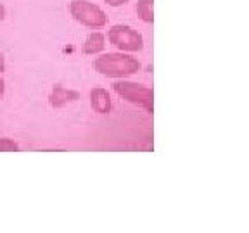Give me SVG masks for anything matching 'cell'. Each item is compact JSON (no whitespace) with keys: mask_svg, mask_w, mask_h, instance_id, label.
<instances>
[{"mask_svg":"<svg viewBox=\"0 0 249 233\" xmlns=\"http://www.w3.org/2000/svg\"><path fill=\"white\" fill-rule=\"evenodd\" d=\"M106 4L111 5V7H120V5H124L128 0H104Z\"/></svg>","mask_w":249,"mask_h":233,"instance_id":"30bf717a","label":"cell"},{"mask_svg":"<svg viewBox=\"0 0 249 233\" xmlns=\"http://www.w3.org/2000/svg\"><path fill=\"white\" fill-rule=\"evenodd\" d=\"M152 2L154 0H139L137 2V14L144 23H152L154 14H152Z\"/></svg>","mask_w":249,"mask_h":233,"instance_id":"ba28073f","label":"cell"},{"mask_svg":"<svg viewBox=\"0 0 249 233\" xmlns=\"http://www.w3.org/2000/svg\"><path fill=\"white\" fill-rule=\"evenodd\" d=\"M142 64L137 57L124 54V52H111L102 54L93 61V69L99 74L107 78H126L139 73Z\"/></svg>","mask_w":249,"mask_h":233,"instance_id":"6da1fadb","label":"cell"},{"mask_svg":"<svg viewBox=\"0 0 249 233\" xmlns=\"http://www.w3.org/2000/svg\"><path fill=\"white\" fill-rule=\"evenodd\" d=\"M4 17H5V7L2 4H0V21L4 19Z\"/></svg>","mask_w":249,"mask_h":233,"instance_id":"4fadbf2b","label":"cell"},{"mask_svg":"<svg viewBox=\"0 0 249 233\" xmlns=\"http://www.w3.org/2000/svg\"><path fill=\"white\" fill-rule=\"evenodd\" d=\"M18 150H19V144L14 138H9V136L0 138V152H18Z\"/></svg>","mask_w":249,"mask_h":233,"instance_id":"9c48e42d","label":"cell"},{"mask_svg":"<svg viewBox=\"0 0 249 233\" xmlns=\"http://www.w3.org/2000/svg\"><path fill=\"white\" fill-rule=\"evenodd\" d=\"M113 88L121 99L132 102V104L139 105V107H142V109H145L147 113H152L154 100H152V90L149 88V86L142 85V83L120 80V82L114 83Z\"/></svg>","mask_w":249,"mask_h":233,"instance_id":"7a4b0ae2","label":"cell"},{"mask_svg":"<svg viewBox=\"0 0 249 233\" xmlns=\"http://www.w3.org/2000/svg\"><path fill=\"white\" fill-rule=\"evenodd\" d=\"M90 105L97 114H107L113 111V100H111V95L106 88H92Z\"/></svg>","mask_w":249,"mask_h":233,"instance_id":"5b68a950","label":"cell"},{"mask_svg":"<svg viewBox=\"0 0 249 233\" xmlns=\"http://www.w3.org/2000/svg\"><path fill=\"white\" fill-rule=\"evenodd\" d=\"M4 92H5V82H4V78H2V74H0V100L4 97Z\"/></svg>","mask_w":249,"mask_h":233,"instance_id":"8fae6325","label":"cell"},{"mask_svg":"<svg viewBox=\"0 0 249 233\" xmlns=\"http://www.w3.org/2000/svg\"><path fill=\"white\" fill-rule=\"evenodd\" d=\"M5 71V59H4V54L0 52V74Z\"/></svg>","mask_w":249,"mask_h":233,"instance_id":"7c38bea8","label":"cell"},{"mask_svg":"<svg viewBox=\"0 0 249 233\" xmlns=\"http://www.w3.org/2000/svg\"><path fill=\"white\" fill-rule=\"evenodd\" d=\"M104 47H106L104 35L99 33V31H95V33H90V35L87 36V40L83 42L82 50H83V54L92 55V54H99V52H102L104 50Z\"/></svg>","mask_w":249,"mask_h":233,"instance_id":"52a82bcc","label":"cell"},{"mask_svg":"<svg viewBox=\"0 0 249 233\" xmlns=\"http://www.w3.org/2000/svg\"><path fill=\"white\" fill-rule=\"evenodd\" d=\"M109 42L123 52H139L144 49V38L139 31L124 24H116L107 33Z\"/></svg>","mask_w":249,"mask_h":233,"instance_id":"277c9868","label":"cell"},{"mask_svg":"<svg viewBox=\"0 0 249 233\" xmlns=\"http://www.w3.org/2000/svg\"><path fill=\"white\" fill-rule=\"evenodd\" d=\"M78 97H80V93L78 92L68 90V88H64V86L59 85L52 90L51 97H49V102H51L52 107H64V105L70 104V102L76 100Z\"/></svg>","mask_w":249,"mask_h":233,"instance_id":"8992f818","label":"cell"},{"mask_svg":"<svg viewBox=\"0 0 249 233\" xmlns=\"http://www.w3.org/2000/svg\"><path fill=\"white\" fill-rule=\"evenodd\" d=\"M70 14L74 21L87 28H102L107 24L106 12L89 0H73L70 4Z\"/></svg>","mask_w":249,"mask_h":233,"instance_id":"3957f363","label":"cell"}]
</instances>
